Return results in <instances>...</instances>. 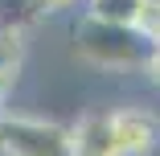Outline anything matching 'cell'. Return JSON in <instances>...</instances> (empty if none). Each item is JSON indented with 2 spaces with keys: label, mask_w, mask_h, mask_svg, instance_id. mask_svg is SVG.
Returning <instances> with one entry per match:
<instances>
[{
  "label": "cell",
  "mask_w": 160,
  "mask_h": 156,
  "mask_svg": "<svg viewBox=\"0 0 160 156\" xmlns=\"http://www.w3.org/2000/svg\"><path fill=\"white\" fill-rule=\"evenodd\" d=\"M132 25L148 41L160 45V0H136V13H132Z\"/></svg>",
  "instance_id": "8992f818"
},
{
  "label": "cell",
  "mask_w": 160,
  "mask_h": 156,
  "mask_svg": "<svg viewBox=\"0 0 160 156\" xmlns=\"http://www.w3.org/2000/svg\"><path fill=\"white\" fill-rule=\"evenodd\" d=\"M144 74H148V82L160 90V45H156V49H152V58L144 62Z\"/></svg>",
  "instance_id": "9c48e42d"
},
{
  "label": "cell",
  "mask_w": 160,
  "mask_h": 156,
  "mask_svg": "<svg viewBox=\"0 0 160 156\" xmlns=\"http://www.w3.org/2000/svg\"><path fill=\"white\" fill-rule=\"evenodd\" d=\"M29 4V17H62V13H70L78 0H25Z\"/></svg>",
  "instance_id": "ba28073f"
},
{
  "label": "cell",
  "mask_w": 160,
  "mask_h": 156,
  "mask_svg": "<svg viewBox=\"0 0 160 156\" xmlns=\"http://www.w3.org/2000/svg\"><path fill=\"white\" fill-rule=\"evenodd\" d=\"M0 156H74L70 128L53 119L0 111Z\"/></svg>",
  "instance_id": "7a4b0ae2"
},
{
  "label": "cell",
  "mask_w": 160,
  "mask_h": 156,
  "mask_svg": "<svg viewBox=\"0 0 160 156\" xmlns=\"http://www.w3.org/2000/svg\"><path fill=\"white\" fill-rule=\"evenodd\" d=\"M21 70H25V29L12 21H0V107L21 82Z\"/></svg>",
  "instance_id": "5b68a950"
},
{
  "label": "cell",
  "mask_w": 160,
  "mask_h": 156,
  "mask_svg": "<svg viewBox=\"0 0 160 156\" xmlns=\"http://www.w3.org/2000/svg\"><path fill=\"white\" fill-rule=\"evenodd\" d=\"M156 41H148L132 21H103V17H82L74 25V58L90 62L99 70H144Z\"/></svg>",
  "instance_id": "6da1fadb"
},
{
  "label": "cell",
  "mask_w": 160,
  "mask_h": 156,
  "mask_svg": "<svg viewBox=\"0 0 160 156\" xmlns=\"http://www.w3.org/2000/svg\"><path fill=\"white\" fill-rule=\"evenodd\" d=\"M136 0H86V17H103V21H132Z\"/></svg>",
  "instance_id": "52a82bcc"
},
{
  "label": "cell",
  "mask_w": 160,
  "mask_h": 156,
  "mask_svg": "<svg viewBox=\"0 0 160 156\" xmlns=\"http://www.w3.org/2000/svg\"><path fill=\"white\" fill-rule=\"evenodd\" d=\"M70 144H74V156H119L111 136V111L82 115L70 128Z\"/></svg>",
  "instance_id": "277c9868"
},
{
  "label": "cell",
  "mask_w": 160,
  "mask_h": 156,
  "mask_svg": "<svg viewBox=\"0 0 160 156\" xmlns=\"http://www.w3.org/2000/svg\"><path fill=\"white\" fill-rule=\"evenodd\" d=\"M111 136L119 156H152L160 148V119L144 107L111 111Z\"/></svg>",
  "instance_id": "3957f363"
}]
</instances>
